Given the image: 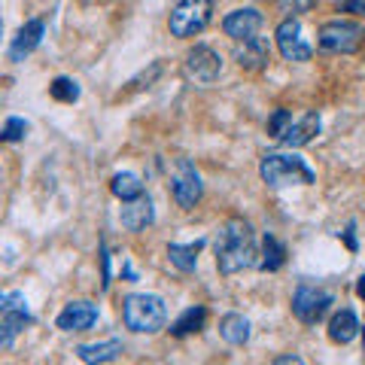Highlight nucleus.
Masks as SVG:
<instances>
[{
    "label": "nucleus",
    "instance_id": "obj_31",
    "mask_svg": "<svg viewBox=\"0 0 365 365\" xmlns=\"http://www.w3.org/2000/svg\"><path fill=\"white\" fill-rule=\"evenodd\" d=\"M274 362H277V365H302V356H295V353H292V356H277V359H274Z\"/></svg>",
    "mask_w": 365,
    "mask_h": 365
},
{
    "label": "nucleus",
    "instance_id": "obj_13",
    "mask_svg": "<svg viewBox=\"0 0 365 365\" xmlns=\"http://www.w3.org/2000/svg\"><path fill=\"white\" fill-rule=\"evenodd\" d=\"M43 37H46V21L43 19H28L25 25L19 28L13 46H9V61H16V64L25 61L28 55L43 43Z\"/></svg>",
    "mask_w": 365,
    "mask_h": 365
},
{
    "label": "nucleus",
    "instance_id": "obj_1",
    "mask_svg": "<svg viewBox=\"0 0 365 365\" xmlns=\"http://www.w3.org/2000/svg\"><path fill=\"white\" fill-rule=\"evenodd\" d=\"M213 250H216V268H220V274H225V277L259 265L256 232L247 220H241V216L222 222V228L216 232Z\"/></svg>",
    "mask_w": 365,
    "mask_h": 365
},
{
    "label": "nucleus",
    "instance_id": "obj_9",
    "mask_svg": "<svg viewBox=\"0 0 365 365\" xmlns=\"http://www.w3.org/2000/svg\"><path fill=\"white\" fill-rule=\"evenodd\" d=\"M186 73L201 86H213L216 79H220V73H222L220 52L210 49V46H204V43L192 46L189 55H186Z\"/></svg>",
    "mask_w": 365,
    "mask_h": 365
},
{
    "label": "nucleus",
    "instance_id": "obj_29",
    "mask_svg": "<svg viewBox=\"0 0 365 365\" xmlns=\"http://www.w3.org/2000/svg\"><path fill=\"white\" fill-rule=\"evenodd\" d=\"M341 9L350 16H365V0H341Z\"/></svg>",
    "mask_w": 365,
    "mask_h": 365
},
{
    "label": "nucleus",
    "instance_id": "obj_25",
    "mask_svg": "<svg viewBox=\"0 0 365 365\" xmlns=\"http://www.w3.org/2000/svg\"><path fill=\"white\" fill-rule=\"evenodd\" d=\"M295 116H292V110H287V107H277L271 113V119H268V134L274 137V140H280L283 134H287V128H289V122H292Z\"/></svg>",
    "mask_w": 365,
    "mask_h": 365
},
{
    "label": "nucleus",
    "instance_id": "obj_24",
    "mask_svg": "<svg viewBox=\"0 0 365 365\" xmlns=\"http://www.w3.org/2000/svg\"><path fill=\"white\" fill-rule=\"evenodd\" d=\"M49 95L55 101H61V104H76L79 101V86H76V79H71V76H55L52 86H49Z\"/></svg>",
    "mask_w": 365,
    "mask_h": 365
},
{
    "label": "nucleus",
    "instance_id": "obj_11",
    "mask_svg": "<svg viewBox=\"0 0 365 365\" xmlns=\"http://www.w3.org/2000/svg\"><path fill=\"white\" fill-rule=\"evenodd\" d=\"M235 61L247 73L265 71L268 61H271V46H268V40L265 37H250V40L235 43Z\"/></svg>",
    "mask_w": 365,
    "mask_h": 365
},
{
    "label": "nucleus",
    "instance_id": "obj_8",
    "mask_svg": "<svg viewBox=\"0 0 365 365\" xmlns=\"http://www.w3.org/2000/svg\"><path fill=\"white\" fill-rule=\"evenodd\" d=\"M170 195H174L177 207H182V210L198 207V201L204 198V182H201V174L195 170V165H192L189 158H180L177 174H174V180H170Z\"/></svg>",
    "mask_w": 365,
    "mask_h": 365
},
{
    "label": "nucleus",
    "instance_id": "obj_3",
    "mask_svg": "<svg viewBox=\"0 0 365 365\" xmlns=\"http://www.w3.org/2000/svg\"><path fill=\"white\" fill-rule=\"evenodd\" d=\"M122 323L137 335H155L168 323V307L153 292H131L122 302Z\"/></svg>",
    "mask_w": 365,
    "mask_h": 365
},
{
    "label": "nucleus",
    "instance_id": "obj_12",
    "mask_svg": "<svg viewBox=\"0 0 365 365\" xmlns=\"http://www.w3.org/2000/svg\"><path fill=\"white\" fill-rule=\"evenodd\" d=\"M95 323H98V304L91 302H71L55 319V326L61 332H88Z\"/></svg>",
    "mask_w": 365,
    "mask_h": 365
},
{
    "label": "nucleus",
    "instance_id": "obj_7",
    "mask_svg": "<svg viewBox=\"0 0 365 365\" xmlns=\"http://www.w3.org/2000/svg\"><path fill=\"white\" fill-rule=\"evenodd\" d=\"M274 40H277V49L287 61H295V64H304L314 58V46L302 37V21L299 16H287L274 31Z\"/></svg>",
    "mask_w": 365,
    "mask_h": 365
},
{
    "label": "nucleus",
    "instance_id": "obj_22",
    "mask_svg": "<svg viewBox=\"0 0 365 365\" xmlns=\"http://www.w3.org/2000/svg\"><path fill=\"white\" fill-rule=\"evenodd\" d=\"M220 335L232 347H244L247 341H250V319L244 314H225L220 319Z\"/></svg>",
    "mask_w": 365,
    "mask_h": 365
},
{
    "label": "nucleus",
    "instance_id": "obj_33",
    "mask_svg": "<svg viewBox=\"0 0 365 365\" xmlns=\"http://www.w3.org/2000/svg\"><path fill=\"white\" fill-rule=\"evenodd\" d=\"M362 347H365V329H362Z\"/></svg>",
    "mask_w": 365,
    "mask_h": 365
},
{
    "label": "nucleus",
    "instance_id": "obj_30",
    "mask_svg": "<svg viewBox=\"0 0 365 365\" xmlns=\"http://www.w3.org/2000/svg\"><path fill=\"white\" fill-rule=\"evenodd\" d=\"M353 232H356V222H347V228H344V241H347L350 250H356V235H353Z\"/></svg>",
    "mask_w": 365,
    "mask_h": 365
},
{
    "label": "nucleus",
    "instance_id": "obj_2",
    "mask_svg": "<svg viewBox=\"0 0 365 365\" xmlns=\"http://www.w3.org/2000/svg\"><path fill=\"white\" fill-rule=\"evenodd\" d=\"M259 177L271 189L283 186H314L317 174L314 168L295 153H265L259 162Z\"/></svg>",
    "mask_w": 365,
    "mask_h": 365
},
{
    "label": "nucleus",
    "instance_id": "obj_23",
    "mask_svg": "<svg viewBox=\"0 0 365 365\" xmlns=\"http://www.w3.org/2000/svg\"><path fill=\"white\" fill-rule=\"evenodd\" d=\"M110 192L119 201H134V198L143 195V182L137 174H131V170H119V174L110 177Z\"/></svg>",
    "mask_w": 365,
    "mask_h": 365
},
{
    "label": "nucleus",
    "instance_id": "obj_15",
    "mask_svg": "<svg viewBox=\"0 0 365 365\" xmlns=\"http://www.w3.org/2000/svg\"><path fill=\"white\" fill-rule=\"evenodd\" d=\"M317 134H319V113L307 110V113H302L299 119L289 122V128H287V134L280 137V143H287L289 150H299V146L311 143Z\"/></svg>",
    "mask_w": 365,
    "mask_h": 365
},
{
    "label": "nucleus",
    "instance_id": "obj_18",
    "mask_svg": "<svg viewBox=\"0 0 365 365\" xmlns=\"http://www.w3.org/2000/svg\"><path fill=\"white\" fill-rule=\"evenodd\" d=\"M204 237H198V241H192V244H168V259H170V265H174L177 271L182 274H192L198 268V253L204 250Z\"/></svg>",
    "mask_w": 365,
    "mask_h": 365
},
{
    "label": "nucleus",
    "instance_id": "obj_5",
    "mask_svg": "<svg viewBox=\"0 0 365 365\" xmlns=\"http://www.w3.org/2000/svg\"><path fill=\"white\" fill-rule=\"evenodd\" d=\"M213 19V0H177V6L168 16V28L174 37L189 40L210 25Z\"/></svg>",
    "mask_w": 365,
    "mask_h": 365
},
{
    "label": "nucleus",
    "instance_id": "obj_21",
    "mask_svg": "<svg viewBox=\"0 0 365 365\" xmlns=\"http://www.w3.org/2000/svg\"><path fill=\"white\" fill-rule=\"evenodd\" d=\"M207 326V307L204 304H195V307H186L174 323H170V335L174 338H186V335H195L201 329Z\"/></svg>",
    "mask_w": 365,
    "mask_h": 365
},
{
    "label": "nucleus",
    "instance_id": "obj_20",
    "mask_svg": "<svg viewBox=\"0 0 365 365\" xmlns=\"http://www.w3.org/2000/svg\"><path fill=\"white\" fill-rule=\"evenodd\" d=\"M359 317L353 311H338L332 319H329V338H332V344H350L353 338L359 335Z\"/></svg>",
    "mask_w": 365,
    "mask_h": 365
},
{
    "label": "nucleus",
    "instance_id": "obj_28",
    "mask_svg": "<svg viewBox=\"0 0 365 365\" xmlns=\"http://www.w3.org/2000/svg\"><path fill=\"white\" fill-rule=\"evenodd\" d=\"M158 73H162V64H158V61H155V64L150 67V73H140V76H137V79H134V83H131V86H134V88H143V83H146V86H150V83H155V79H158Z\"/></svg>",
    "mask_w": 365,
    "mask_h": 365
},
{
    "label": "nucleus",
    "instance_id": "obj_4",
    "mask_svg": "<svg viewBox=\"0 0 365 365\" xmlns=\"http://www.w3.org/2000/svg\"><path fill=\"white\" fill-rule=\"evenodd\" d=\"M365 43V28L350 19H332L323 21L317 31V49L326 55H353Z\"/></svg>",
    "mask_w": 365,
    "mask_h": 365
},
{
    "label": "nucleus",
    "instance_id": "obj_27",
    "mask_svg": "<svg viewBox=\"0 0 365 365\" xmlns=\"http://www.w3.org/2000/svg\"><path fill=\"white\" fill-rule=\"evenodd\" d=\"M314 0H280V13H287V16H302L311 9Z\"/></svg>",
    "mask_w": 365,
    "mask_h": 365
},
{
    "label": "nucleus",
    "instance_id": "obj_6",
    "mask_svg": "<svg viewBox=\"0 0 365 365\" xmlns=\"http://www.w3.org/2000/svg\"><path fill=\"white\" fill-rule=\"evenodd\" d=\"M332 304H335L332 292L323 287H314V283H299V289L292 295V314L299 317V323H304V326H317L319 319L329 314Z\"/></svg>",
    "mask_w": 365,
    "mask_h": 365
},
{
    "label": "nucleus",
    "instance_id": "obj_32",
    "mask_svg": "<svg viewBox=\"0 0 365 365\" xmlns=\"http://www.w3.org/2000/svg\"><path fill=\"white\" fill-rule=\"evenodd\" d=\"M356 295H359V299L365 302V274H362V277L356 280Z\"/></svg>",
    "mask_w": 365,
    "mask_h": 365
},
{
    "label": "nucleus",
    "instance_id": "obj_10",
    "mask_svg": "<svg viewBox=\"0 0 365 365\" xmlns=\"http://www.w3.org/2000/svg\"><path fill=\"white\" fill-rule=\"evenodd\" d=\"M262 21H265V16H262L256 6L232 9V13L222 19V34L232 37L235 43H241V40H250V37H259Z\"/></svg>",
    "mask_w": 365,
    "mask_h": 365
},
{
    "label": "nucleus",
    "instance_id": "obj_19",
    "mask_svg": "<svg viewBox=\"0 0 365 365\" xmlns=\"http://www.w3.org/2000/svg\"><path fill=\"white\" fill-rule=\"evenodd\" d=\"M283 265H287V247H283L271 232H265L262 235V250H259V265L256 268L274 274V271H280Z\"/></svg>",
    "mask_w": 365,
    "mask_h": 365
},
{
    "label": "nucleus",
    "instance_id": "obj_26",
    "mask_svg": "<svg viewBox=\"0 0 365 365\" xmlns=\"http://www.w3.org/2000/svg\"><path fill=\"white\" fill-rule=\"evenodd\" d=\"M25 134H28V122L19 119V116H9L4 122V134H0V140L4 143H19V140H25Z\"/></svg>",
    "mask_w": 365,
    "mask_h": 365
},
{
    "label": "nucleus",
    "instance_id": "obj_17",
    "mask_svg": "<svg viewBox=\"0 0 365 365\" xmlns=\"http://www.w3.org/2000/svg\"><path fill=\"white\" fill-rule=\"evenodd\" d=\"M122 341L119 338H110V341H98V344H79L76 347V356L88 362V365H101V362H113L122 356Z\"/></svg>",
    "mask_w": 365,
    "mask_h": 365
},
{
    "label": "nucleus",
    "instance_id": "obj_14",
    "mask_svg": "<svg viewBox=\"0 0 365 365\" xmlns=\"http://www.w3.org/2000/svg\"><path fill=\"white\" fill-rule=\"evenodd\" d=\"M119 220L122 225L128 228V232H143V228H150L153 220H155V210H153V201L150 195H140L134 201H122V210H119Z\"/></svg>",
    "mask_w": 365,
    "mask_h": 365
},
{
    "label": "nucleus",
    "instance_id": "obj_16",
    "mask_svg": "<svg viewBox=\"0 0 365 365\" xmlns=\"http://www.w3.org/2000/svg\"><path fill=\"white\" fill-rule=\"evenodd\" d=\"M31 323H34V317L28 307H0V347L9 350L16 344L19 332Z\"/></svg>",
    "mask_w": 365,
    "mask_h": 365
}]
</instances>
